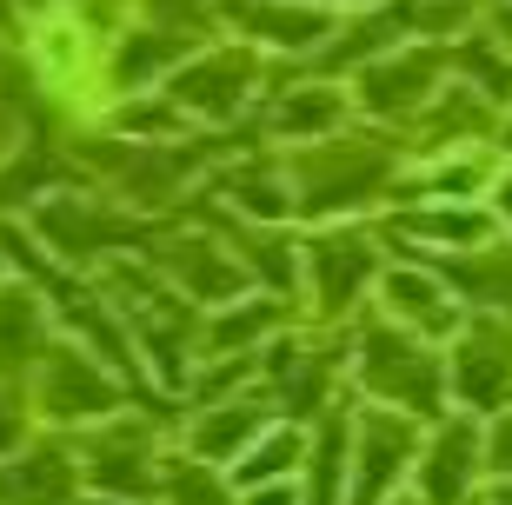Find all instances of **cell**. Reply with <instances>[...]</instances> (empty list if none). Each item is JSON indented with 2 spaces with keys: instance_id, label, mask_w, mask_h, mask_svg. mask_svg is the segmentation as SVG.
I'll return each mask as SVG.
<instances>
[{
  "instance_id": "11",
  "label": "cell",
  "mask_w": 512,
  "mask_h": 505,
  "mask_svg": "<svg viewBox=\"0 0 512 505\" xmlns=\"http://www.w3.org/2000/svg\"><path fill=\"white\" fill-rule=\"evenodd\" d=\"M40 333L34 300H0V366H20V346Z\"/></svg>"
},
{
  "instance_id": "2",
  "label": "cell",
  "mask_w": 512,
  "mask_h": 505,
  "mask_svg": "<svg viewBox=\"0 0 512 505\" xmlns=\"http://www.w3.org/2000/svg\"><path fill=\"white\" fill-rule=\"evenodd\" d=\"M360 373H366L373 393H393V399H406V406H433V393H439L426 353H419L413 339H399V333H373L366 339Z\"/></svg>"
},
{
  "instance_id": "4",
  "label": "cell",
  "mask_w": 512,
  "mask_h": 505,
  "mask_svg": "<svg viewBox=\"0 0 512 505\" xmlns=\"http://www.w3.org/2000/svg\"><path fill=\"white\" fill-rule=\"evenodd\" d=\"M433 80H439V60L406 47V54L380 60V67L360 80V94H366V107H380V113H406V107H419V100L433 94Z\"/></svg>"
},
{
  "instance_id": "7",
  "label": "cell",
  "mask_w": 512,
  "mask_h": 505,
  "mask_svg": "<svg viewBox=\"0 0 512 505\" xmlns=\"http://www.w3.org/2000/svg\"><path fill=\"white\" fill-rule=\"evenodd\" d=\"M473 452H479V439H473V426H466V419L439 426L433 452H426V492H433L439 505L459 499V492L473 486Z\"/></svg>"
},
{
  "instance_id": "17",
  "label": "cell",
  "mask_w": 512,
  "mask_h": 505,
  "mask_svg": "<svg viewBox=\"0 0 512 505\" xmlns=\"http://www.w3.org/2000/svg\"><path fill=\"white\" fill-rule=\"evenodd\" d=\"M499 213H506V220H512V173H506V180H499Z\"/></svg>"
},
{
  "instance_id": "13",
  "label": "cell",
  "mask_w": 512,
  "mask_h": 505,
  "mask_svg": "<svg viewBox=\"0 0 512 505\" xmlns=\"http://www.w3.org/2000/svg\"><path fill=\"white\" fill-rule=\"evenodd\" d=\"M459 280L473 286L479 300H506V306H512V253H506V260H493V253H486V260H473Z\"/></svg>"
},
{
  "instance_id": "14",
  "label": "cell",
  "mask_w": 512,
  "mask_h": 505,
  "mask_svg": "<svg viewBox=\"0 0 512 505\" xmlns=\"http://www.w3.org/2000/svg\"><path fill=\"white\" fill-rule=\"evenodd\" d=\"M333 120H340V100L326 94V87H313V94H300L293 107L280 113V127H286V133H300V127H333Z\"/></svg>"
},
{
  "instance_id": "16",
  "label": "cell",
  "mask_w": 512,
  "mask_h": 505,
  "mask_svg": "<svg viewBox=\"0 0 512 505\" xmlns=\"http://www.w3.org/2000/svg\"><path fill=\"white\" fill-rule=\"evenodd\" d=\"M486 459H493V472H512V412L499 419V432H493V452H486Z\"/></svg>"
},
{
  "instance_id": "6",
  "label": "cell",
  "mask_w": 512,
  "mask_h": 505,
  "mask_svg": "<svg viewBox=\"0 0 512 505\" xmlns=\"http://www.w3.org/2000/svg\"><path fill=\"white\" fill-rule=\"evenodd\" d=\"M313 293H320V306L326 313H340L353 293L366 286V273H373V246L366 240H353V233H340V240H326V246H313Z\"/></svg>"
},
{
  "instance_id": "1",
  "label": "cell",
  "mask_w": 512,
  "mask_h": 505,
  "mask_svg": "<svg viewBox=\"0 0 512 505\" xmlns=\"http://www.w3.org/2000/svg\"><path fill=\"white\" fill-rule=\"evenodd\" d=\"M453 386L466 406H506L512 399V333L506 326H473L459 339V366H453Z\"/></svg>"
},
{
  "instance_id": "10",
  "label": "cell",
  "mask_w": 512,
  "mask_h": 505,
  "mask_svg": "<svg viewBox=\"0 0 512 505\" xmlns=\"http://www.w3.org/2000/svg\"><path fill=\"white\" fill-rule=\"evenodd\" d=\"M386 300H393L399 319L413 326H453V300L439 293V280H413V273H393L386 280Z\"/></svg>"
},
{
  "instance_id": "9",
  "label": "cell",
  "mask_w": 512,
  "mask_h": 505,
  "mask_svg": "<svg viewBox=\"0 0 512 505\" xmlns=\"http://www.w3.org/2000/svg\"><path fill=\"white\" fill-rule=\"evenodd\" d=\"M233 7L247 14V27L260 40H280V47H313V40L326 34V14L293 7V0H233Z\"/></svg>"
},
{
  "instance_id": "19",
  "label": "cell",
  "mask_w": 512,
  "mask_h": 505,
  "mask_svg": "<svg viewBox=\"0 0 512 505\" xmlns=\"http://www.w3.org/2000/svg\"><path fill=\"white\" fill-rule=\"evenodd\" d=\"M499 505H512V492H506V499H499Z\"/></svg>"
},
{
  "instance_id": "5",
  "label": "cell",
  "mask_w": 512,
  "mask_h": 505,
  "mask_svg": "<svg viewBox=\"0 0 512 505\" xmlns=\"http://www.w3.org/2000/svg\"><path fill=\"white\" fill-rule=\"evenodd\" d=\"M406 452H413V426H406V419H386V412H366V426H360V466H353V479H360V505L380 499V492L393 486V472H399Z\"/></svg>"
},
{
  "instance_id": "18",
  "label": "cell",
  "mask_w": 512,
  "mask_h": 505,
  "mask_svg": "<svg viewBox=\"0 0 512 505\" xmlns=\"http://www.w3.org/2000/svg\"><path fill=\"white\" fill-rule=\"evenodd\" d=\"M499 34H506V47H512V7H506V14H499Z\"/></svg>"
},
{
  "instance_id": "3",
  "label": "cell",
  "mask_w": 512,
  "mask_h": 505,
  "mask_svg": "<svg viewBox=\"0 0 512 505\" xmlns=\"http://www.w3.org/2000/svg\"><path fill=\"white\" fill-rule=\"evenodd\" d=\"M40 399H47V412H60V419H94V412L114 406V393H107L100 366H87L80 353H54V359H47Z\"/></svg>"
},
{
  "instance_id": "15",
  "label": "cell",
  "mask_w": 512,
  "mask_h": 505,
  "mask_svg": "<svg viewBox=\"0 0 512 505\" xmlns=\"http://www.w3.org/2000/svg\"><path fill=\"white\" fill-rule=\"evenodd\" d=\"M293 452H300V439H293V432H273L266 446H253V452H247V466H240V479H273V472H280L286 459H293Z\"/></svg>"
},
{
  "instance_id": "8",
  "label": "cell",
  "mask_w": 512,
  "mask_h": 505,
  "mask_svg": "<svg viewBox=\"0 0 512 505\" xmlns=\"http://www.w3.org/2000/svg\"><path fill=\"white\" fill-rule=\"evenodd\" d=\"M240 87H247V67H240L233 54L207 60V67H187V74L173 80L180 107H193V113H233L240 107Z\"/></svg>"
},
{
  "instance_id": "12",
  "label": "cell",
  "mask_w": 512,
  "mask_h": 505,
  "mask_svg": "<svg viewBox=\"0 0 512 505\" xmlns=\"http://www.w3.org/2000/svg\"><path fill=\"white\" fill-rule=\"evenodd\" d=\"M253 426H260V412H253V406H220V419H213V426H200V452H227V446H240Z\"/></svg>"
}]
</instances>
